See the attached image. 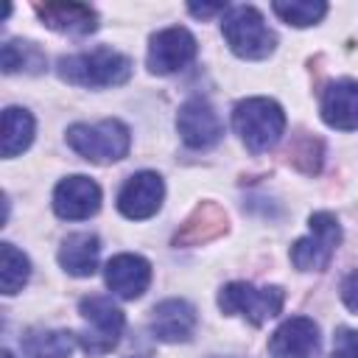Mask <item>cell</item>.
Instances as JSON below:
<instances>
[{
	"label": "cell",
	"mask_w": 358,
	"mask_h": 358,
	"mask_svg": "<svg viewBox=\"0 0 358 358\" xmlns=\"http://www.w3.org/2000/svg\"><path fill=\"white\" fill-rule=\"evenodd\" d=\"M59 76L78 87H115L129 81L131 59L112 48H98L90 53L59 59Z\"/></svg>",
	"instance_id": "1"
},
{
	"label": "cell",
	"mask_w": 358,
	"mask_h": 358,
	"mask_svg": "<svg viewBox=\"0 0 358 358\" xmlns=\"http://www.w3.org/2000/svg\"><path fill=\"white\" fill-rule=\"evenodd\" d=\"M232 126L249 151L263 154L277 145L285 129V115L271 98H246L232 112Z\"/></svg>",
	"instance_id": "2"
},
{
	"label": "cell",
	"mask_w": 358,
	"mask_h": 358,
	"mask_svg": "<svg viewBox=\"0 0 358 358\" xmlns=\"http://www.w3.org/2000/svg\"><path fill=\"white\" fill-rule=\"evenodd\" d=\"M67 145L90 162L106 165L126 157L131 145V134L120 120H101V123H76L67 129Z\"/></svg>",
	"instance_id": "3"
},
{
	"label": "cell",
	"mask_w": 358,
	"mask_h": 358,
	"mask_svg": "<svg viewBox=\"0 0 358 358\" xmlns=\"http://www.w3.org/2000/svg\"><path fill=\"white\" fill-rule=\"evenodd\" d=\"M221 31L232 53L241 59H266L277 45V36L268 31L263 14L252 6L229 8Z\"/></svg>",
	"instance_id": "4"
},
{
	"label": "cell",
	"mask_w": 358,
	"mask_h": 358,
	"mask_svg": "<svg viewBox=\"0 0 358 358\" xmlns=\"http://www.w3.org/2000/svg\"><path fill=\"white\" fill-rule=\"evenodd\" d=\"M310 235L299 238L291 246V263L299 271H322L333 260V252L341 243V224L333 213H313L310 221Z\"/></svg>",
	"instance_id": "5"
},
{
	"label": "cell",
	"mask_w": 358,
	"mask_h": 358,
	"mask_svg": "<svg viewBox=\"0 0 358 358\" xmlns=\"http://www.w3.org/2000/svg\"><path fill=\"white\" fill-rule=\"evenodd\" d=\"M282 299L285 294L277 285L255 288L249 282H229L218 294V308L229 316H243L252 324H263L282 310Z\"/></svg>",
	"instance_id": "6"
},
{
	"label": "cell",
	"mask_w": 358,
	"mask_h": 358,
	"mask_svg": "<svg viewBox=\"0 0 358 358\" xmlns=\"http://www.w3.org/2000/svg\"><path fill=\"white\" fill-rule=\"evenodd\" d=\"M81 316L87 319V330L78 336L81 347L90 352V355H103L109 352L117 338H120V330H123V310L106 299V296H84L81 305H78Z\"/></svg>",
	"instance_id": "7"
},
{
	"label": "cell",
	"mask_w": 358,
	"mask_h": 358,
	"mask_svg": "<svg viewBox=\"0 0 358 358\" xmlns=\"http://www.w3.org/2000/svg\"><path fill=\"white\" fill-rule=\"evenodd\" d=\"M176 129L182 134V143L187 148H196V151L213 148L224 134L221 117L215 115V109L204 98H190L179 106Z\"/></svg>",
	"instance_id": "8"
},
{
	"label": "cell",
	"mask_w": 358,
	"mask_h": 358,
	"mask_svg": "<svg viewBox=\"0 0 358 358\" xmlns=\"http://www.w3.org/2000/svg\"><path fill=\"white\" fill-rule=\"evenodd\" d=\"M196 56V39L187 28H165L159 34L151 36L148 45V70L157 76H168L182 70L185 64H190Z\"/></svg>",
	"instance_id": "9"
},
{
	"label": "cell",
	"mask_w": 358,
	"mask_h": 358,
	"mask_svg": "<svg viewBox=\"0 0 358 358\" xmlns=\"http://www.w3.org/2000/svg\"><path fill=\"white\" fill-rule=\"evenodd\" d=\"M162 196H165L162 179L157 173H151V171H140V173L129 176L126 185L120 187L117 210L131 221H143V218H151L159 210Z\"/></svg>",
	"instance_id": "10"
},
{
	"label": "cell",
	"mask_w": 358,
	"mask_h": 358,
	"mask_svg": "<svg viewBox=\"0 0 358 358\" xmlns=\"http://www.w3.org/2000/svg\"><path fill=\"white\" fill-rule=\"evenodd\" d=\"M98 207H101V187L90 176H81V173L67 176L53 190V210L59 218L81 221L95 215Z\"/></svg>",
	"instance_id": "11"
},
{
	"label": "cell",
	"mask_w": 358,
	"mask_h": 358,
	"mask_svg": "<svg viewBox=\"0 0 358 358\" xmlns=\"http://www.w3.org/2000/svg\"><path fill=\"white\" fill-rule=\"evenodd\" d=\"M316 350H319V324L308 316L285 319L268 341L271 358H313Z\"/></svg>",
	"instance_id": "12"
},
{
	"label": "cell",
	"mask_w": 358,
	"mask_h": 358,
	"mask_svg": "<svg viewBox=\"0 0 358 358\" xmlns=\"http://www.w3.org/2000/svg\"><path fill=\"white\" fill-rule=\"evenodd\" d=\"M227 229H229V218H227L224 207L215 201H201L185 218V224L176 229L173 246H201V243L221 238Z\"/></svg>",
	"instance_id": "13"
},
{
	"label": "cell",
	"mask_w": 358,
	"mask_h": 358,
	"mask_svg": "<svg viewBox=\"0 0 358 358\" xmlns=\"http://www.w3.org/2000/svg\"><path fill=\"white\" fill-rule=\"evenodd\" d=\"M151 282V266L140 255H115L106 263V285L120 299H137Z\"/></svg>",
	"instance_id": "14"
},
{
	"label": "cell",
	"mask_w": 358,
	"mask_h": 358,
	"mask_svg": "<svg viewBox=\"0 0 358 358\" xmlns=\"http://www.w3.org/2000/svg\"><path fill=\"white\" fill-rule=\"evenodd\" d=\"M34 11L39 14V20L48 28H53L59 34L84 36V34H92L98 28L95 8L84 6V3H36Z\"/></svg>",
	"instance_id": "15"
},
{
	"label": "cell",
	"mask_w": 358,
	"mask_h": 358,
	"mask_svg": "<svg viewBox=\"0 0 358 358\" xmlns=\"http://www.w3.org/2000/svg\"><path fill=\"white\" fill-rule=\"evenodd\" d=\"M196 330V310L185 299H165L151 313V333L159 341H187Z\"/></svg>",
	"instance_id": "16"
},
{
	"label": "cell",
	"mask_w": 358,
	"mask_h": 358,
	"mask_svg": "<svg viewBox=\"0 0 358 358\" xmlns=\"http://www.w3.org/2000/svg\"><path fill=\"white\" fill-rule=\"evenodd\" d=\"M322 117L327 126L341 131L358 129V81H333L322 95Z\"/></svg>",
	"instance_id": "17"
},
{
	"label": "cell",
	"mask_w": 358,
	"mask_h": 358,
	"mask_svg": "<svg viewBox=\"0 0 358 358\" xmlns=\"http://www.w3.org/2000/svg\"><path fill=\"white\" fill-rule=\"evenodd\" d=\"M98 252H101V243L92 232H73L62 241L59 263L73 277H90L98 266Z\"/></svg>",
	"instance_id": "18"
},
{
	"label": "cell",
	"mask_w": 358,
	"mask_h": 358,
	"mask_svg": "<svg viewBox=\"0 0 358 358\" xmlns=\"http://www.w3.org/2000/svg\"><path fill=\"white\" fill-rule=\"evenodd\" d=\"M73 347L76 338L67 330H31L22 336L25 358H70Z\"/></svg>",
	"instance_id": "19"
},
{
	"label": "cell",
	"mask_w": 358,
	"mask_h": 358,
	"mask_svg": "<svg viewBox=\"0 0 358 358\" xmlns=\"http://www.w3.org/2000/svg\"><path fill=\"white\" fill-rule=\"evenodd\" d=\"M34 140V117L20 109V106H8L3 112V157H17L22 154Z\"/></svg>",
	"instance_id": "20"
},
{
	"label": "cell",
	"mask_w": 358,
	"mask_h": 358,
	"mask_svg": "<svg viewBox=\"0 0 358 358\" xmlns=\"http://www.w3.org/2000/svg\"><path fill=\"white\" fill-rule=\"evenodd\" d=\"M3 73H42L45 70V53L34 42L8 39L0 53Z\"/></svg>",
	"instance_id": "21"
},
{
	"label": "cell",
	"mask_w": 358,
	"mask_h": 358,
	"mask_svg": "<svg viewBox=\"0 0 358 358\" xmlns=\"http://www.w3.org/2000/svg\"><path fill=\"white\" fill-rule=\"evenodd\" d=\"M28 274H31V263L28 257L11 246V243H3L0 246V288L6 296L17 294L25 282H28Z\"/></svg>",
	"instance_id": "22"
},
{
	"label": "cell",
	"mask_w": 358,
	"mask_h": 358,
	"mask_svg": "<svg viewBox=\"0 0 358 358\" xmlns=\"http://www.w3.org/2000/svg\"><path fill=\"white\" fill-rule=\"evenodd\" d=\"M271 8H274V14H277L282 22L296 25V28H308V25L319 22V20L327 14V6H324L322 0H288V3L277 0Z\"/></svg>",
	"instance_id": "23"
},
{
	"label": "cell",
	"mask_w": 358,
	"mask_h": 358,
	"mask_svg": "<svg viewBox=\"0 0 358 358\" xmlns=\"http://www.w3.org/2000/svg\"><path fill=\"white\" fill-rule=\"evenodd\" d=\"M288 162L302 173H316L322 168V140L313 134H302L288 145Z\"/></svg>",
	"instance_id": "24"
},
{
	"label": "cell",
	"mask_w": 358,
	"mask_h": 358,
	"mask_svg": "<svg viewBox=\"0 0 358 358\" xmlns=\"http://www.w3.org/2000/svg\"><path fill=\"white\" fill-rule=\"evenodd\" d=\"M333 358H358V330L341 327L333 338Z\"/></svg>",
	"instance_id": "25"
},
{
	"label": "cell",
	"mask_w": 358,
	"mask_h": 358,
	"mask_svg": "<svg viewBox=\"0 0 358 358\" xmlns=\"http://www.w3.org/2000/svg\"><path fill=\"white\" fill-rule=\"evenodd\" d=\"M341 299H344V305L350 310L358 313V268L344 277V282H341Z\"/></svg>",
	"instance_id": "26"
},
{
	"label": "cell",
	"mask_w": 358,
	"mask_h": 358,
	"mask_svg": "<svg viewBox=\"0 0 358 358\" xmlns=\"http://www.w3.org/2000/svg\"><path fill=\"white\" fill-rule=\"evenodd\" d=\"M187 11L193 14V17H213V14H221V11H227V6H221V3H213V6H196V3H190L187 6Z\"/></svg>",
	"instance_id": "27"
},
{
	"label": "cell",
	"mask_w": 358,
	"mask_h": 358,
	"mask_svg": "<svg viewBox=\"0 0 358 358\" xmlns=\"http://www.w3.org/2000/svg\"><path fill=\"white\" fill-rule=\"evenodd\" d=\"M0 358H14V355H11L8 350H3V355H0Z\"/></svg>",
	"instance_id": "28"
}]
</instances>
